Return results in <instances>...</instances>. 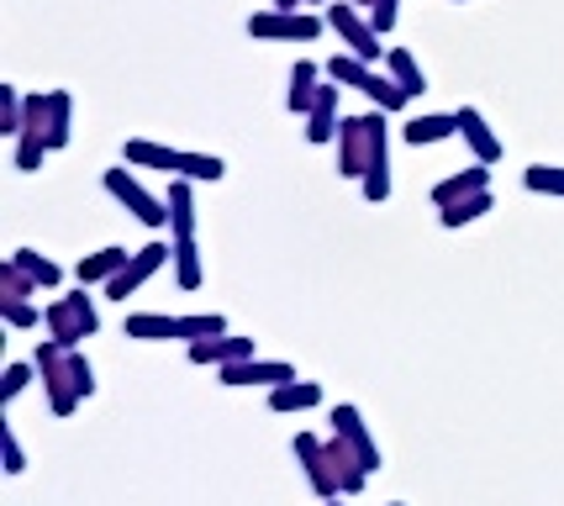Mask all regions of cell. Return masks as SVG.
<instances>
[{"instance_id": "6da1fadb", "label": "cell", "mask_w": 564, "mask_h": 506, "mask_svg": "<svg viewBox=\"0 0 564 506\" xmlns=\"http://www.w3.org/2000/svg\"><path fill=\"white\" fill-rule=\"evenodd\" d=\"M295 459L306 464V481H312V491L317 496H359L369 481V470L359 464V454L348 449L344 438L333 433V438H312V433H295Z\"/></svg>"}, {"instance_id": "7a4b0ae2", "label": "cell", "mask_w": 564, "mask_h": 506, "mask_svg": "<svg viewBox=\"0 0 564 506\" xmlns=\"http://www.w3.org/2000/svg\"><path fill=\"white\" fill-rule=\"evenodd\" d=\"M32 364H37L43 390H48V407L58 411V417H69L85 396H96V369H90V359H85L79 348H69V343H58V337L37 343Z\"/></svg>"}, {"instance_id": "3957f363", "label": "cell", "mask_w": 564, "mask_h": 506, "mask_svg": "<svg viewBox=\"0 0 564 506\" xmlns=\"http://www.w3.org/2000/svg\"><path fill=\"white\" fill-rule=\"evenodd\" d=\"M386 117L391 111H365V117H344L338 127V174L344 180H365L369 164H380V159H391V148H386Z\"/></svg>"}, {"instance_id": "277c9868", "label": "cell", "mask_w": 564, "mask_h": 506, "mask_svg": "<svg viewBox=\"0 0 564 506\" xmlns=\"http://www.w3.org/2000/svg\"><path fill=\"white\" fill-rule=\"evenodd\" d=\"M122 164L138 169H164V174H180V180H200V185H217L227 164L217 153H191V148H164V143H148V138H127L122 143Z\"/></svg>"}, {"instance_id": "5b68a950", "label": "cell", "mask_w": 564, "mask_h": 506, "mask_svg": "<svg viewBox=\"0 0 564 506\" xmlns=\"http://www.w3.org/2000/svg\"><path fill=\"white\" fill-rule=\"evenodd\" d=\"M127 337H138V343H170V337H185V343H196V337H217L227 333V316L221 312H200V316H164V312H132L122 322Z\"/></svg>"}, {"instance_id": "8992f818", "label": "cell", "mask_w": 564, "mask_h": 506, "mask_svg": "<svg viewBox=\"0 0 564 506\" xmlns=\"http://www.w3.org/2000/svg\"><path fill=\"white\" fill-rule=\"evenodd\" d=\"M90 286L69 290V295H58V301H48V312H43V322H48V337H58V343H69V348H79L85 337L100 333V312L96 301L85 295Z\"/></svg>"}, {"instance_id": "52a82bcc", "label": "cell", "mask_w": 564, "mask_h": 506, "mask_svg": "<svg viewBox=\"0 0 564 506\" xmlns=\"http://www.w3.org/2000/svg\"><path fill=\"white\" fill-rule=\"evenodd\" d=\"M100 185H106V195H111L122 212H132V217L143 222V227H153V233H159V227H170V201H159L153 191H143L127 169H106V174H100Z\"/></svg>"}, {"instance_id": "ba28073f", "label": "cell", "mask_w": 564, "mask_h": 506, "mask_svg": "<svg viewBox=\"0 0 564 506\" xmlns=\"http://www.w3.org/2000/svg\"><path fill=\"white\" fill-rule=\"evenodd\" d=\"M327 26L338 32V43H344L348 53H359L365 64H380V32H375V22H369L365 6H354V0H333V6H327Z\"/></svg>"}, {"instance_id": "9c48e42d", "label": "cell", "mask_w": 564, "mask_h": 506, "mask_svg": "<svg viewBox=\"0 0 564 506\" xmlns=\"http://www.w3.org/2000/svg\"><path fill=\"white\" fill-rule=\"evenodd\" d=\"M248 37L253 43H317L322 37V17H306V11H253L248 17Z\"/></svg>"}, {"instance_id": "30bf717a", "label": "cell", "mask_w": 564, "mask_h": 506, "mask_svg": "<svg viewBox=\"0 0 564 506\" xmlns=\"http://www.w3.org/2000/svg\"><path fill=\"white\" fill-rule=\"evenodd\" d=\"M164 265H174V243H148V248H138V254H132V259H127V265L117 269L100 290H106L111 301H127V295H138V290H143Z\"/></svg>"}, {"instance_id": "8fae6325", "label": "cell", "mask_w": 564, "mask_h": 506, "mask_svg": "<svg viewBox=\"0 0 564 506\" xmlns=\"http://www.w3.org/2000/svg\"><path fill=\"white\" fill-rule=\"evenodd\" d=\"M217 380L221 386H285V380H301V375H295V364H285V359H259V354H253V359H238V364H221L217 369Z\"/></svg>"}, {"instance_id": "7c38bea8", "label": "cell", "mask_w": 564, "mask_h": 506, "mask_svg": "<svg viewBox=\"0 0 564 506\" xmlns=\"http://www.w3.org/2000/svg\"><path fill=\"white\" fill-rule=\"evenodd\" d=\"M459 117V138H465V148L475 153V164H496L507 148H501V138L491 132V121H486V111L480 106H459L454 111Z\"/></svg>"}, {"instance_id": "4fadbf2b", "label": "cell", "mask_w": 564, "mask_h": 506, "mask_svg": "<svg viewBox=\"0 0 564 506\" xmlns=\"http://www.w3.org/2000/svg\"><path fill=\"white\" fill-rule=\"evenodd\" d=\"M338 79L333 85H322L317 90V106H312V117H306V143H338V127H344V117H338Z\"/></svg>"}, {"instance_id": "5bb4252c", "label": "cell", "mask_w": 564, "mask_h": 506, "mask_svg": "<svg viewBox=\"0 0 564 506\" xmlns=\"http://www.w3.org/2000/svg\"><path fill=\"white\" fill-rule=\"evenodd\" d=\"M238 359H253V337H232V333H217V337H196L191 343V364H238Z\"/></svg>"}, {"instance_id": "9a60e30c", "label": "cell", "mask_w": 564, "mask_h": 506, "mask_svg": "<svg viewBox=\"0 0 564 506\" xmlns=\"http://www.w3.org/2000/svg\"><path fill=\"white\" fill-rule=\"evenodd\" d=\"M475 191H491V164H469V169H459V174L438 180V185H433V206L448 212V206H459V201Z\"/></svg>"}, {"instance_id": "2e32d148", "label": "cell", "mask_w": 564, "mask_h": 506, "mask_svg": "<svg viewBox=\"0 0 564 506\" xmlns=\"http://www.w3.org/2000/svg\"><path fill=\"white\" fill-rule=\"evenodd\" d=\"M333 433H338L348 449L359 454V464H365L369 475L380 470V449L369 443V428H365V417H359V407H338V411H333Z\"/></svg>"}, {"instance_id": "e0dca14e", "label": "cell", "mask_w": 564, "mask_h": 506, "mask_svg": "<svg viewBox=\"0 0 564 506\" xmlns=\"http://www.w3.org/2000/svg\"><path fill=\"white\" fill-rule=\"evenodd\" d=\"M401 138L412 148H427V143H448V138H459V117L454 111H422L401 127Z\"/></svg>"}, {"instance_id": "ac0fdd59", "label": "cell", "mask_w": 564, "mask_h": 506, "mask_svg": "<svg viewBox=\"0 0 564 506\" xmlns=\"http://www.w3.org/2000/svg\"><path fill=\"white\" fill-rule=\"evenodd\" d=\"M322 79V64H312V58H295L291 69V90H285V111L291 117H312V106H317V85Z\"/></svg>"}, {"instance_id": "d6986e66", "label": "cell", "mask_w": 564, "mask_h": 506, "mask_svg": "<svg viewBox=\"0 0 564 506\" xmlns=\"http://www.w3.org/2000/svg\"><path fill=\"white\" fill-rule=\"evenodd\" d=\"M164 201H170V243L196 238V191H191V180H180V174H174Z\"/></svg>"}, {"instance_id": "ffe728a7", "label": "cell", "mask_w": 564, "mask_h": 506, "mask_svg": "<svg viewBox=\"0 0 564 506\" xmlns=\"http://www.w3.org/2000/svg\"><path fill=\"white\" fill-rule=\"evenodd\" d=\"M127 259H132V254H127V248H117V243H111V248H96V254H85V259H79L74 280H79V286H106V280H111Z\"/></svg>"}, {"instance_id": "44dd1931", "label": "cell", "mask_w": 564, "mask_h": 506, "mask_svg": "<svg viewBox=\"0 0 564 506\" xmlns=\"http://www.w3.org/2000/svg\"><path fill=\"white\" fill-rule=\"evenodd\" d=\"M322 407V386L317 380H285L270 390V411H312Z\"/></svg>"}, {"instance_id": "7402d4cb", "label": "cell", "mask_w": 564, "mask_h": 506, "mask_svg": "<svg viewBox=\"0 0 564 506\" xmlns=\"http://www.w3.org/2000/svg\"><path fill=\"white\" fill-rule=\"evenodd\" d=\"M322 74L327 79H338V85H354V90H369V79H375V64H365L359 53H333L327 64H322Z\"/></svg>"}, {"instance_id": "603a6c76", "label": "cell", "mask_w": 564, "mask_h": 506, "mask_svg": "<svg viewBox=\"0 0 564 506\" xmlns=\"http://www.w3.org/2000/svg\"><path fill=\"white\" fill-rule=\"evenodd\" d=\"M69 138H74V96L69 90H48V143H53V153L69 148Z\"/></svg>"}, {"instance_id": "cb8c5ba5", "label": "cell", "mask_w": 564, "mask_h": 506, "mask_svg": "<svg viewBox=\"0 0 564 506\" xmlns=\"http://www.w3.org/2000/svg\"><path fill=\"white\" fill-rule=\"evenodd\" d=\"M386 74H391V79H395V85H401V90H406L412 100L427 90V74H422V64H417V58H412L406 49H391V53H386Z\"/></svg>"}, {"instance_id": "d4e9b609", "label": "cell", "mask_w": 564, "mask_h": 506, "mask_svg": "<svg viewBox=\"0 0 564 506\" xmlns=\"http://www.w3.org/2000/svg\"><path fill=\"white\" fill-rule=\"evenodd\" d=\"M174 280H180V290H200V280H206V269H200V248H196V238L174 243Z\"/></svg>"}, {"instance_id": "484cf974", "label": "cell", "mask_w": 564, "mask_h": 506, "mask_svg": "<svg viewBox=\"0 0 564 506\" xmlns=\"http://www.w3.org/2000/svg\"><path fill=\"white\" fill-rule=\"evenodd\" d=\"M11 259H17V265H22L32 280H37V290H58V280H64V269L53 265L48 254H37V248H17Z\"/></svg>"}, {"instance_id": "4316f807", "label": "cell", "mask_w": 564, "mask_h": 506, "mask_svg": "<svg viewBox=\"0 0 564 506\" xmlns=\"http://www.w3.org/2000/svg\"><path fill=\"white\" fill-rule=\"evenodd\" d=\"M365 96H369V106H380V111H391V117H395V111H406V106H412V96H406V90L395 85L391 74H380V69H375V79H369V90H365Z\"/></svg>"}, {"instance_id": "83f0119b", "label": "cell", "mask_w": 564, "mask_h": 506, "mask_svg": "<svg viewBox=\"0 0 564 506\" xmlns=\"http://www.w3.org/2000/svg\"><path fill=\"white\" fill-rule=\"evenodd\" d=\"M32 295H37V280L17 259H6L0 265V301H32Z\"/></svg>"}, {"instance_id": "f1b7e54d", "label": "cell", "mask_w": 564, "mask_h": 506, "mask_svg": "<svg viewBox=\"0 0 564 506\" xmlns=\"http://www.w3.org/2000/svg\"><path fill=\"white\" fill-rule=\"evenodd\" d=\"M486 212H491V191H475V195H465L459 206H448L438 222L448 227V233H454V227H469V222H480Z\"/></svg>"}, {"instance_id": "f546056e", "label": "cell", "mask_w": 564, "mask_h": 506, "mask_svg": "<svg viewBox=\"0 0 564 506\" xmlns=\"http://www.w3.org/2000/svg\"><path fill=\"white\" fill-rule=\"evenodd\" d=\"M522 185L533 195H560L564 201V164H528L522 169Z\"/></svg>"}, {"instance_id": "4dcf8cb0", "label": "cell", "mask_w": 564, "mask_h": 506, "mask_svg": "<svg viewBox=\"0 0 564 506\" xmlns=\"http://www.w3.org/2000/svg\"><path fill=\"white\" fill-rule=\"evenodd\" d=\"M26 121V96L17 90V85H0V132L6 138H17Z\"/></svg>"}, {"instance_id": "1f68e13d", "label": "cell", "mask_w": 564, "mask_h": 506, "mask_svg": "<svg viewBox=\"0 0 564 506\" xmlns=\"http://www.w3.org/2000/svg\"><path fill=\"white\" fill-rule=\"evenodd\" d=\"M48 306H32V301H0V316H6V327H37Z\"/></svg>"}, {"instance_id": "d6a6232c", "label": "cell", "mask_w": 564, "mask_h": 506, "mask_svg": "<svg viewBox=\"0 0 564 506\" xmlns=\"http://www.w3.org/2000/svg\"><path fill=\"white\" fill-rule=\"evenodd\" d=\"M32 369L37 364H6V380H0V401H17L26 390V380H32Z\"/></svg>"}, {"instance_id": "836d02e7", "label": "cell", "mask_w": 564, "mask_h": 506, "mask_svg": "<svg viewBox=\"0 0 564 506\" xmlns=\"http://www.w3.org/2000/svg\"><path fill=\"white\" fill-rule=\"evenodd\" d=\"M0 449H6V475H22L26 454H22V443H17V433H11V428H0Z\"/></svg>"}, {"instance_id": "e575fe53", "label": "cell", "mask_w": 564, "mask_h": 506, "mask_svg": "<svg viewBox=\"0 0 564 506\" xmlns=\"http://www.w3.org/2000/svg\"><path fill=\"white\" fill-rule=\"evenodd\" d=\"M395 11H401V0H375L369 6V22H375V32L386 37V32H395Z\"/></svg>"}, {"instance_id": "d590c367", "label": "cell", "mask_w": 564, "mask_h": 506, "mask_svg": "<svg viewBox=\"0 0 564 506\" xmlns=\"http://www.w3.org/2000/svg\"><path fill=\"white\" fill-rule=\"evenodd\" d=\"M274 11H301V6H306V0H270Z\"/></svg>"}, {"instance_id": "8d00e7d4", "label": "cell", "mask_w": 564, "mask_h": 506, "mask_svg": "<svg viewBox=\"0 0 564 506\" xmlns=\"http://www.w3.org/2000/svg\"><path fill=\"white\" fill-rule=\"evenodd\" d=\"M354 6H365V11H369V6H375V0H354Z\"/></svg>"}, {"instance_id": "74e56055", "label": "cell", "mask_w": 564, "mask_h": 506, "mask_svg": "<svg viewBox=\"0 0 564 506\" xmlns=\"http://www.w3.org/2000/svg\"><path fill=\"white\" fill-rule=\"evenodd\" d=\"M391 506H401V502H391Z\"/></svg>"}, {"instance_id": "f35d334b", "label": "cell", "mask_w": 564, "mask_h": 506, "mask_svg": "<svg viewBox=\"0 0 564 506\" xmlns=\"http://www.w3.org/2000/svg\"><path fill=\"white\" fill-rule=\"evenodd\" d=\"M459 6H465V0H459Z\"/></svg>"}]
</instances>
